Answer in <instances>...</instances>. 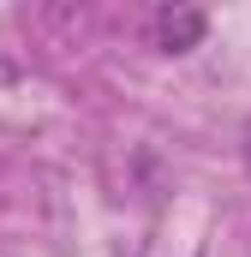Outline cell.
I'll use <instances>...</instances> for the list:
<instances>
[{"label": "cell", "instance_id": "cell-1", "mask_svg": "<svg viewBox=\"0 0 251 257\" xmlns=\"http://www.w3.org/2000/svg\"><path fill=\"white\" fill-rule=\"evenodd\" d=\"M144 30H150V48H162V54H191V48L203 42L209 18H203L197 6H156Z\"/></svg>", "mask_w": 251, "mask_h": 257}, {"label": "cell", "instance_id": "cell-2", "mask_svg": "<svg viewBox=\"0 0 251 257\" xmlns=\"http://www.w3.org/2000/svg\"><path fill=\"white\" fill-rule=\"evenodd\" d=\"M245 168H251V138H245Z\"/></svg>", "mask_w": 251, "mask_h": 257}]
</instances>
